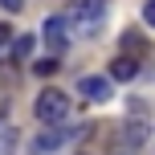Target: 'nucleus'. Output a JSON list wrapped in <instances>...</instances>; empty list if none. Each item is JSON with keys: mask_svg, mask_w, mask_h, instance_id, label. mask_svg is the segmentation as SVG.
I'll return each mask as SVG.
<instances>
[{"mask_svg": "<svg viewBox=\"0 0 155 155\" xmlns=\"http://www.w3.org/2000/svg\"><path fill=\"white\" fill-rule=\"evenodd\" d=\"M102 21H106V0H78L70 8V16H65V25L78 37H94L102 29Z\"/></svg>", "mask_w": 155, "mask_h": 155, "instance_id": "obj_1", "label": "nucleus"}, {"mask_svg": "<svg viewBox=\"0 0 155 155\" xmlns=\"http://www.w3.org/2000/svg\"><path fill=\"white\" fill-rule=\"evenodd\" d=\"M33 114H37L41 123L57 127L65 114H70V98H65L61 90H53V86H49V90H41V94H37V102H33Z\"/></svg>", "mask_w": 155, "mask_h": 155, "instance_id": "obj_2", "label": "nucleus"}, {"mask_svg": "<svg viewBox=\"0 0 155 155\" xmlns=\"http://www.w3.org/2000/svg\"><path fill=\"white\" fill-rule=\"evenodd\" d=\"M65 29H70V25H65V16H49V21H45V33H41V37H45V45H49V49H53V57H57V53H65V45H70Z\"/></svg>", "mask_w": 155, "mask_h": 155, "instance_id": "obj_3", "label": "nucleus"}, {"mask_svg": "<svg viewBox=\"0 0 155 155\" xmlns=\"http://www.w3.org/2000/svg\"><path fill=\"white\" fill-rule=\"evenodd\" d=\"M78 94H82L86 102H110V78H98V74L82 78V82H78Z\"/></svg>", "mask_w": 155, "mask_h": 155, "instance_id": "obj_4", "label": "nucleus"}, {"mask_svg": "<svg viewBox=\"0 0 155 155\" xmlns=\"http://www.w3.org/2000/svg\"><path fill=\"white\" fill-rule=\"evenodd\" d=\"M70 139V131H61V127H53V131H41L37 139L29 143V155H49V151H57L61 143Z\"/></svg>", "mask_w": 155, "mask_h": 155, "instance_id": "obj_5", "label": "nucleus"}, {"mask_svg": "<svg viewBox=\"0 0 155 155\" xmlns=\"http://www.w3.org/2000/svg\"><path fill=\"white\" fill-rule=\"evenodd\" d=\"M139 74V61H131V57H114V61H110V82H131V78Z\"/></svg>", "mask_w": 155, "mask_h": 155, "instance_id": "obj_6", "label": "nucleus"}, {"mask_svg": "<svg viewBox=\"0 0 155 155\" xmlns=\"http://www.w3.org/2000/svg\"><path fill=\"white\" fill-rule=\"evenodd\" d=\"M135 151H139V147H135V143L127 139V131L118 127V131H114V139H110V155H135Z\"/></svg>", "mask_w": 155, "mask_h": 155, "instance_id": "obj_7", "label": "nucleus"}, {"mask_svg": "<svg viewBox=\"0 0 155 155\" xmlns=\"http://www.w3.org/2000/svg\"><path fill=\"white\" fill-rule=\"evenodd\" d=\"M16 151V131L12 127H0V155H12Z\"/></svg>", "mask_w": 155, "mask_h": 155, "instance_id": "obj_8", "label": "nucleus"}, {"mask_svg": "<svg viewBox=\"0 0 155 155\" xmlns=\"http://www.w3.org/2000/svg\"><path fill=\"white\" fill-rule=\"evenodd\" d=\"M29 53H33V37H16V45H12V57H16V61H25Z\"/></svg>", "mask_w": 155, "mask_h": 155, "instance_id": "obj_9", "label": "nucleus"}, {"mask_svg": "<svg viewBox=\"0 0 155 155\" xmlns=\"http://www.w3.org/2000/svg\"><path fill=\"white\" fill-rule=\"evenodd\" d=\"M57 65H61V61H57V57H41V61L33 65V70H37L41 78H53V74H57Z\"/></svg>", "mask_w": 155, "mask_h": 155, "instance_id": "obj_10", "label": "nucleus"}, {"mask_svg": "<svg viewBox=\"0 0 155 155\" xmlns=\"http://www.w3.org/2000/svg\"><path fill=\"white\" fill-rule=\"evenodd\" d=\"M123 49H127V53H143V49H147V41L135 37V33H127V37H123Z\"/></svg>", "mask_w": 155, "mask_h": 155, "instance_id": "obj_11", "label": "nucleus"}, {"mask_svg": "<svg viewBox=\"0 0 155 155\" xmlns=\"http://www.w3.org/2000/svg\"><path fill=\"white\" fill-rule=\"evenodd\" d=\"M143 21L155 29V0H147V4H143Z\"/></svg>", "mask_w": 155, "mask_h": 155, "instance_id": "obj_12", "label": "nucleus"}, {"mask_svg": "<svg viewBox=\"0 0 155 155\" xmlns=\"http://www.w3.org/2000/svg\"><path fill=\"white\" fill-rule=\"evenodd\" d=\"M8 41H12V29H8V25H4V21H0V49H4V45H8Z\"/></svg>", "mask_w": 155, "mask_h": 155, "instance_id": "obj_13", "label": "nucleus"}, {"mask_svg": "<svg viewBox=\"0 0 155 155\" xmlns=\"http://www.w3.org/2000/svg\"><path fill=\"white\" fill-rule=\"evenodd\" d=\"M0 4H4L8 12H21V8H25V0H0Z\"/></svg>", "mask_w": 155, "mask_h": 155, "instance_id": "obj_14", "label": "nucleus"}]
</instances>
